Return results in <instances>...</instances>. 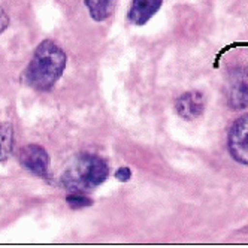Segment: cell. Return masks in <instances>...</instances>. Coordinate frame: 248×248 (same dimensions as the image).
Wrapping results in <instances>:
<instances>
[{"mask_svg":"<svg viewBox=\"0 0 248 248\" xmlns=\"http://www.w3.org/2000/svg\"><path fill=\"white\" fill-rule=\"evenodd\" d=\"M64 67V51L56 42L44 41L33 52V57L26 70V79L34 90L48 92L60 79Z\"/></svg>","mask_w":248,"mask_h":248,"instance_id":"obj_1","label":"cell"},{"mask_svg":"<svg viewBox=\"0 0 248 248\" xmlns=\"http://www.w3.org/2000/svg\"><path fill=\"white\" fill-rule=\"evenodd\" d=\"M108 175L109 169L103 158L93 154H82L77 163L63 173L62 183L66 188L81 193L100 186Z\"/></svg>","mask_w":248,"mask_h":248,"instance_id":"obj_2","label":"cell"},{"mask_svg":"<svg viewBox=\"0 0 248 248\" xmlns=\"http://www.w3.org/2000/svg\"><path fill=\"white\" fill-rule=\"evenodd\" d=\"M226 94L230 108H248V67L238 66L230 70L226 85Z\"/></svg>","mask_w":248,"mask_h":248,"instance_id":"obj_3","label":"cell"},{"mask_svg":"<svg viewBox=\"0 0 248 248\" xmlns=\"http://www.w3.org/2000/svg\"><path fill=\"white\" fill-rule=\"evenodd\" d=\"M229 153L241 165L248 166V114L239 117L229 130Z\"/></svg>","mask_w":248,"mask_h":248,"instance_id":"obj_4","label":"cell"},{"mask_svg":"<svg viewBox=\"0 0 248 248\" xmlns=\"http://www.w3.org/2000/svg\"><path fill=\"white\" fill-rule=\"evenodd\" d=\"M20 163L24 169L29 172L38 175V176H45L48 175V168H49V155L42 148L41 145H26L20 150L18 154Z\"/></svg>","mask_w":248,"mask_h":248,"instance_id":"obj_5","label":"cell"},{"mask_svg":"<svg viewBox=\"0 0 248 248\" xmlns=\"http://www.w3.org/2000/svg\"><path fill=\"white\" fill-rule=\"evenodd\" d=\"M175 111L184 120H196L205 111V97L201 92L191 90L181 94L175 102Z\"/></svg>","mask_w":248,"mask_h":248,"instance_id":"obj_6","label":"cell"},{"mask_svg":"<svg viewBox=\"0 0 248 248\" xmlns=\"http://www.w3.org/2000/svg\"><path fill=\"white\" fill-rule=\"evenodd\" d=\"M162 5H163V0H132V5L127 14V20L132 24L142 26L148 20L153 18V15L158 12Z\"/></svg>","mask_w":248,"mask_h":248,"instance_id":"obj_7","label":"cell"},{"mask_svg":"<svg viewBox=\"0 0 248 248\" xmlns=\"http://www.w3.org/2000/svg\"><path fill=\"white\" fill-rule=\"evenodd\" d=\"M94 21H105L114 11V0H84Z\"/></svg>","mask_w":248,"mask_h":248,"instance_id":"obj_8","label":"cell"},{"mask_svg":"<svg viewBox=\"0 0 248 248\" xmlns=\"http://www.w3.org/2000/svg\"><path fill=\"white\" fill-rule=\"evenodd\" d=\"M14 148V129L9 123L0 124V163L6 162Z\"/></svg>","mask_w":248,"mask_h":248,"instance_id":"obj_9","label":"cell"},{"mask_svg":"<svg viewBox=\"0 0 248 248\" xmlns=\"http://www.w3.org/2000/svg\"><path fill=\"white\" fill-rule=\"evenodd\" d=\"M66 202L67 205L72 208V209H79V208H85V206H90L93 203L92 199H88L85 196H79L78 193L75 194H70V196L66 198Z\"/></svg>","mask_w":248,"mask_h":248,"instance_id":"obj_10","label":"cell"},{"mask_svg":"<svg viewBox=\"0 0 248 248\" xmlns=\"http://www.w3.org/2000/svg\"><path fill=\"white\" fill-rule=\"evenodd\" d=\"M115 178L121 183H126L132 178V170L129 168H120L115 172Z\"/></svg>","mask_w":248,"mask_h":248,"instance_id":"obj_11","label":"cell"},{"mask_svg":"<svg viewBox=\"0 0 248 248\" xmlns=\"http://www.w3.org/2000/svg\"><path fill=\"white\" fill-rule=\"evenodd\" d=\"M9 26V16L8 14L0 8V33H3Z\"/></svg>","mask_w":248,"mask_h":248,"instance_id":"obj_12","label":"cell"}]
</instances>
